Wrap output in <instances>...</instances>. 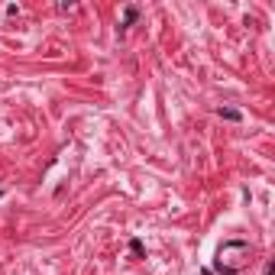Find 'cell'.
I'll list each match as a JSON object with an SVG mask.
<instances>
[{
    "label": "cell",
    "mask_w": 275,
    "mask_h": 275,
    "mask_svg": "<svg viewBox=\"0 0 275 275\" xmlns=\"http://www.w3.org/2000/svg\"><path fill=\"white\" fill-rule=\"evenodd\" d=\"M253 259V246L246 239H227V243L217 246V256H214V269L220 275H239L250 265Z\"/></svg>",
    "instance_id": "obj_1"
},
{
    "label": "cell",
    "mask_w": 275,
    "mask_h": 275,
    "mask_svg": "<svg viewBox=\"0 0 275 275\" xmlns=\"http://www.w3.org/2000/svg\"><path fill=\"white\" fill-rule=\"evenodd\" d=\"M217 117H224V120H230V123H239V120H243V113L233 110V107H217Z\"/></svg>",
    "instance_id": "obj_2"
},
{
    "label": "cell",
    "mask_w": 275,
    "mask_h": 275,
    "mask_svg": "<svg viewBox=\"0 0 275 275\" xmlns=\"http://www.w3.org/2000/svg\"><path fill=\"white\" fill-rule=\"evenodd\" d=\"M136 16H139V10H136V7H127V10H123V20H120V26H133V23H136Z\"/></svg>",
    "instance_id": "obj_3"
},
{
    "label": "cell",
    "mask_w": 275,
    "mask_h": 275,
    "mask_svg": "<svg viewBox=\"0 0 275 275\" xmlns=\"http://www.w3.org/2000/svg\"><path fill=\"white\" fill-rule=\"evenodd\" d=\"M130 250H133L136 259H146V250H143V243H139V239H130Z\"/></svg>",
    "instance_id": "obj_4"
},
{
    "label": "cell",
    "mask_w": 275,
    "mask_h": 275,
    "mask_svg": "<svg viewBox=\"0 0 275 275\" xmlns=\"http://www.w3.org/2000/svg\"><path fill=\"white\" fill-rule=\"evenodd\" d=\"M262 275H275V265L269 262V265H265V272H262Z\"/></svg>",
    "instance_id": "obj_5"
}]
</instances>
